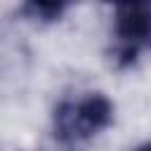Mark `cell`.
<instances>
[{
	"label": "cell",
	"instance_id": "cell-1",
	"mask_svg": "<svg viewBox=\"0 0 151 151\" xmlns=\"http://www.w3.org/2000/svg\"><path fill=\"white\" fill-rule=\"evenodd\" d=\"M113 120V104L101 92H85L78 97L64 99L52 116L54 137L61 144H80L94 134H99L104 127H109Z\"/></svg>",
	"mask_w": 151,
	"mask_h": 151
},
{
	"label": "cell",
	"instance_id": "cell-2",
	"mask_svg": "<svg viewBox=\"0 0 151 151\" xmlns=\"http://www.w3.org/2000/svg\"><path fill=\"white\" fill-rule=\"evenodd\" d=\"M146 50H151V0L116 5L109 50L113 64L118 68H127Z\"/></svg>",
	"mask_w": 151,
	"mask_h": 151
},
{
	"label": "cell",
	"instance_id": "cell-3",
	"mask_svg": "<svg viewBox=\"0 0 151 151\" xmlns=\"http://www.w3.org/2000/svg\"><path fill=\"white\" fill-rule=\"evenodd\" d=\"M66 9V2H54V0H33L24 5V14L28 19L35 21H54L61 17V12Z\"/></svg>",
	"mask_w": 151,
	"mask_h": 151
},
{
	"label": "cell",
	"instance_id": "cell-4",
	"mask_svg": "<svg viewBox=\"0 0 151 151\" xmlns=\"http://www.w3.org/2000/svg\"><path fill=\"white\" fill-rule=\"evenodd\" d=\"M134 151H151V144H144V146H139V149H134Z\"/></svg>",
	"mask_w": 151,
	"mask_h": 151
}]
</instances>
